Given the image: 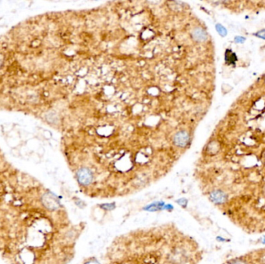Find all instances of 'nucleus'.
<instances>
[{"instance_id":"obj_1","label":"nucleus","mask_w":265,"mask_h":264,"mask_svg":"<svg viewBox=\"0 0 265 264\" xmlns=\"http://www.w3.org/2000/svg\"><path fill=\"white\" fill-rule=\"evenodd\" d=\"M77 179L78 182L82 185H88L92 183L93 180V174L92 172L88 168H81L77 172Z\"/></svg>"},{"instance_id":"obj_2","label":"nucleus","mask_w":265,"mask_h":264,"mask_svg":"<svg viewBox=\"0 0 265 264\" xmlns=\"http://www.w3.org/2000/svg\"><path fill=\"white\" fill-rule=\"evenodd\" d=\"M189 135L186 131H180L174 137V143L176 146L179 147H184L189 143Z\"/></svg>"},{"instance_id":"obj_3","label":"nucleus","mask_w":265,"mask_h":264,"mask_svg":"<svg viewBox=\"0 0 265 264\" xmlns=\"http://www.w3.org/2000/svg\"><path fill=\"white\" fill-rule=\"evenodd\" d=\"M210 199L216 204H222L226 201L227 195L223 191L216 190V191H213V192H211Z\"/></svg>"},{"instance_id":"obj_4","label":"nucleus","mask_w":265,"mask_h":264,"mask_svg":"<svg viewBox=\"0 0 265 264\" xmlns=\"http://www.w3.org/2000/svg\"><path fill=\"white\" fill-rule=\"evenodd\" d=\"M192 36H193L194 39L197 41H204L207 38L206 33L205 32V30L200 29V28H196V30H194V31L192 32Z\"/></svg>"},{"instance_id":"obj_5","label":"nucleus","mask_w":265,"mask_h":264,"mask_svg":"<svg viewBox=\"0 0 265 264\" xmlns=\"http://www.w3.org/2000/svg\"><path fill=\"white\" fill-rule=\"evenodd\" d=\"M102 207L106 210H112L115 207V204H113V203H112V204H102Z\"/></svg>"},{"instance_id":"obj_6","label":"nucleus","mask_w":265,"mask_h":264,"mask_svg":"<svg viewBox=\"0 0 265 264\" xmlns=\"http://www.w3.org/2000/svg\"><path fill=\"white\" fill-rule=\"evenodd\" d=\"M234 264H245V263H244V262H240V261H237V262H235Z\"/></svg>"}]
</instances>
